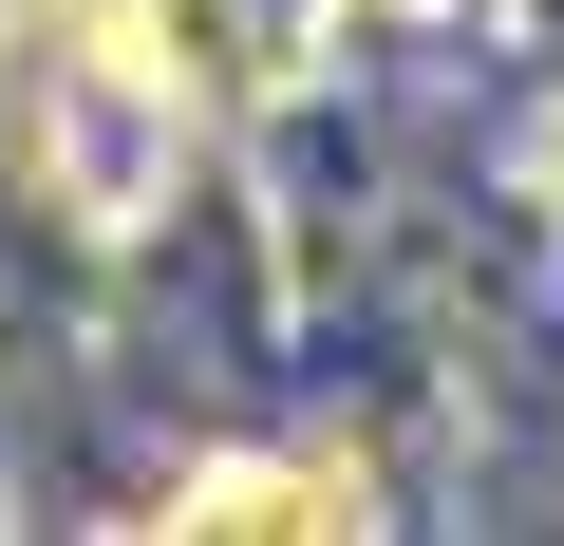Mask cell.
Segmentation results:
<instances>
[{
	"label": "cell",
	"mask_w": 564,
	"mask_h": 546,
	"mask_svg": "<svg viewBox=\"0 0 564 546\" xmlns=\"http://www.w3.org/2000/svg\"><path fill=\"white\" fill-rule=\"evenodd\" d=\"M20 170L76 245H132L170 189H188V76L151 57V20H76L39 76H20Z\"/></svg>",
	"instance_id": "obj_1"
},
{
	"label": "cell",
	"mask_w": 564,
	"mask_h": 546,
	"mask_svg": "<svg viewBox=\"0 0 564 546\" xmlns=\"http://www.w3.org/2000/svg\"><path fill=\"white\" fill-rule=\"evenodd\" d=\"M170 527H188V546H282V527H377V471H358V452H207V471L170 490Z\"/></svg>",
	"instance_id": "obj_2"
},
{
	"label": "cell",
	"mask_w": 564,
	"mask_h": 546,
	"mask_svg": "<svg viewBox=\"0 0 564 546\" xmlns=\"http://www.w3.org/2000/svg\"><path fill=\"white\" fill-rule=\"evenodd\" d=\"M57 20H170V0H57Z\"/></svg>",
	"instance_id": "obj_3"
},
{
	"label": "cell",
	"mask_w": 564,
	"mask_h": 546,
	"mask_svg": "<svg viewBox=\"0 0 564 546\" xmlns=\"http://www.w3.org/2000/svg\"><path fill=\"white\" fill-rule=\"evenodd\" d=\"M0 20H20V0H0Z\"/></svg>",
	"instance_id": "obj_4"
}]
</instances>
